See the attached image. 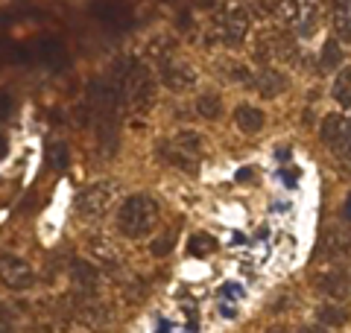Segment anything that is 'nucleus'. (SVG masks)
<instances>
[{
  "mask_svg": "<svg viewBox=\"0 0 351 333\" xmlns=\"http://www.w3.org/2000/svg\"><path fill=\"white\" fill-rule=\"evenodd\" d=\"M156 222H158V202L147 193L129 196L117 210V228H120V234L129 240L147 237Z\"/></svg>",
  "mask_w": 351,
  "mask_h": 333,
  "instance_id": "f257e3e1",
  "label": "nucleus"
},
{
  "mask_svg": "<svg viewBox=\"0 0 351 333\" xmlns=\"http://www.w3.org/2000/svg\"><path fill=\"white\" fill-rule=\"evenodd\" d=\"M114 196H117L114 182H97V184L85 187V190L80 193V199H76V210H80L82 219H97L112 208Z\"/></svg>",
  "mask_w": 351,
  "mask_h": 333,
  "instance_id": "f03ea898",
  "label": "nucleus"
},
{
  "mask_svg": "<svg viewBox=\"0 0 351 333\" xmlns=\"http://www.w3.org/2000/svg\"><path fill=\"white\" fill-rule=\"evenodd\" d=\"M158 76L164 88H170V91H191V88L196 85V73L191 64H184L182 59H176V56H170V59H161L158 62Z\"/></svg>",
  "mask_w": 351,
  "mask_h": 333,
  "instance_id": "7ed1b4c3",
  "label": "nucleus"
},
{
  "mask_svg": "<svg viewBox=\"0 0 351 333\" xmlns=\"http://www.w3.org/2000/svg\"><path fill=\"white\" fill-rule=\"evenodd\" d=\"M284 18L290 21V27L295 36L307 38L316 29V21H319V6L316 3H281Z\"/></svg>",
  "mask_w": 351,
  "mask_h": 333,
  "instance_id": "20e7f679",
  "label": "nucleus"
},
{
  "mask_svg": "<svg viewBox=\"0 0 351 333\" xmlns=\"http://www.w3.org/2000/svg\"><path fill=\"white\" fill-rule=\"evenodd\" d=\"M129 99H132V108L135 111H149V106H156V85L149 79V71L147 68H135V73L129 76Z\"/></svg>",
  "mask_w": 351,
  "mask_h": 333,
  "instance_id": "39448f33",
  "label": "nucleus"
},
{
  "mask_svg": "<svg viewBox=\"0 0 351 333\" xmlns=\"http://www.w3.org/2000/svg\"><path fill=\"white\" fill-rule=\"evenodd\" d=\"M249 24H252V15L246 12L243 6H234L223 15V27H219V38H223L228 47H237L243 44L249 36Z\"/></svg>",
  "mask_w": 351,
  "mask_h": 333,
  "instance_id": "423d86ee",
  "label": "nucleus"
},
{
  "mask_svg": "<svg viewBox=\"0 0 351 333\" xmlns=\"http://www.w3.org/2000/svg\"><path fill=\"white\" fill-rule=\"evenodd\" d=\"M313 286H316V290H319L322 295L334 298V304H339V301H343V298L348 295V275H346V269H339V266H328V269L316 272Z\"/></svg>",
  "mask_w": 351,
  "mask_h": 333,
  "instance_id": "0eeeda50",
  "label": "nucleus"
},
{
  "mask_svg": "<svg viewBox=\"0 0 351 333\" xmlns=\"http://www.w3.org/2000/svg\"><path fill=\"white\" fill-rule=\"evenodd\" d=\"M0 278H3V284L9 286V290H29L36 275H32L27 260L12 258V254H3V260H0Z\"/></svg>",
  "mask_w": 351,
  "mask_h": 333,
  "instance_id": "6e6552de",
  "label": "nucleus"
},
{
  "mask_svg": "<svg viewBox=\"0 0 351 333\" xmlns=\"http://www.w3.org/2000/svg\"><path fill=\"white\" fill-rule=\"evenodd\" d=\"M158 155H161V158L167 161L170 166H176V170H182V173H188V175L199 173V161H202V158H193V155H184L182 149H176L170 140H167V143H161V147H158Z\"/></svg>",
  "mask_w": 351,
  "mask_h": 333,
  "instance_id": "1a4fd4ad",
  "label": "nucleus"
},
{
  "mask_svg": "<svg viewBox=\"0 0 351 333\" xmlns=\"http://www.w3.org/2000/svg\"><path fill=\"white\" fill-rule=\"evenodd\" d=\"M255 85H258L261 97L272 99V97H278V94L287 91V76H284L281 71H276V68H263V71L255 76Z\"/></svg>",
  "mask_w": 351,
  "mask_h": 333,
  "instance_id": "9d476101",
  "label": "nucleus"
},
{
  "mask_svg": "<svg viewBox=\"0 0 351 333\" xmlns=\"http://www.w3.org/2000/svg\"><path fill=\"white\" fill-rule=\"evenodd\" d=\"M71 278H73L76 290H85V293H97V284H100V272H97V266L88 263V260H73Z\"/></svg>",
  "mask_w": 351,
  "mask_h": 333,
  "instance_id": "9b49d317",
  "label": "nucleus"
},
{
  "mask_svg": "<svg viewBox=\"0 0 351 333\" xmlns=\"http://www.w3.org/2000/svg\"><path fill=\"white\" fill-rule=\"evenodd\" d=\"M234 123H237V129L243 132V135H258V132L263 129V111L243 103V106H237V111H234Z\"/></svg>",
  "mask_w": 351,
  "mask_h": 333,
  "instance_id": "f8f14e48",
  "label": "nucleus"
},
{
  "mask_svg": "<svg viewBox=\"0 0 351 333\" xmlns=\"http://www.w3.org/2000/svg\"><path fill=\"white\" fill-rule=\"evenodd\" d=\"M346 123H348L346 117H339V114H328V117L322 120V126H319V138H322V140H325L334 152L339 149V143H343Z\"/></svg>",
  "mask_w": 351,
  "mask_h": 333,
  "instance_id": "ddd939ff",
  "label": "nucleus"
},
{
  "mask_svg": "<svg viewBox=\"0 0 351 333\" xmlns=\"http://www.w3.org/2000/svg\"><path fill=\"white\" fill-rule=\"evenodd\" d=\"M334 32L339 41L351 44V0H343V3L334 6Z\"/></svg>",
  "mask_w": 351,
  "mask_h": 333,
  "instance_id": "4468645a",
  "label": "nucleus"
},
{
  "mask_svg": "<svg viewBox=\"0 0 351 333\" xmlns=\"http://www.w3.org/2000/svg\"><path fill=\"white\" fill-rule=\"evenodd\" d=\"M316 316H319L322 328H343V325H348V319H351L343 304H322L319 310H316Z\"/></svg>",
  "mask_w": 351,
  "mask_h": 333,
  "instance_id": "2eb2a0df",
  "label": "nucleus"
},
{
  "mask_svg": "<svg viewBox=\"0 0 351 333\" xmlns=\"http://www.w3.org/2000/svg\"><path fill=\"white\" fill-rule=\"evenodd\" d=\"M331 94H334V99L339 103V108H351V68H343V71L337 73Z\"/></svg>",
  "mask_w": 351,
  "mask_h": 333,
  "instance_id": "dca6fc26",
  "label": "nucleus"
},
{
  "mask_svg": "<svg viewBox=\"0 0 351 333\" xmlns=\"http://www.w3.org/2000/svg\"><path fill=\"white\" fill-rule=\"evenodd\" d=\"M176 149H182L184 155H193V158H202V138L196 135V132H179L173 140Z\"/></svg>",
  "mask_w": 351,
  "mask_h": 333,
  "instance_id": "f3484780",
  "label": "nucleus"
},
{
  "mask_svg": "<svg viewBox=\"0 0 351 333\" xmlns=\"http://www.w3.org/2000/svg\"><path fill=\"white\" fill-rule=\"evenodd\" d=\"M188 251L193 254V258H205V254H211V251H217V240L211 237V234H193L191 237V243H188Z\"/></svg>",
  "mask_w": 351,
  "mask_h": 333,
  "instance_id": "a211bd4d",
  "label": "nucleus"
},
{
  "mask_svg": "<svg viewBox=\"0 0 351 333\" xmlns=\"http://www.w3.org/2000/svg\"><path fill=\"white\" fill-rule=\"evenodd\" d=\"M219 108H223V103H219V97H214V94H202L196 99V114L205 117V120H217Z\"/></svg>",
  "mask_w": 351,
  "mask_h": 333,
  "instance_id": "6ab92c4d",
  "label": "nucleus"
},
{
  "mask_svg": "<svg viewBox=\"0 0 351 333\" xmlns=\"http://www.w3.org/2000/svg\"><path fill=\"white\" fill-rule=\"evenodd\" d=\"M123 298L129 304H141L147 298V281L144 278H129L123 284Z\"/></svg>",
  "mask_w": 351,
  "mask_h": 333,
  "instance_id": "aec40b11",
  "label": "nucleus"
},
{
  "mask_svg": "<svg viewBox=\"0 0 351 333\" xmlns=\"http://www.w3.org/2000/svg\"><path fill=\"white\" fill-rule=\"evenodd\" d=\"M68 147L64 143H50L47 147V164L53 166V170H64L68 166Z\"/></svg>",
  "mask_w": 351,
  "mask_h": 333,
  "instance_id": "412c9836",
  "label": "nucleus"
},
{
  "mask_svg": "<svg viewBox=\"0 0 351 333\" xmlns=\"http://www.w3.org/2000/svg\"><path fill=\"white\" fill-rule=\"evenodd\" d=\"M337 64H339V44L337 38H328L322 47V71H331Z\"/></svg>",
  "mask_w": 351,
  "mask_h": 333,
  "instance_id": "4be33fe9",
  "label": "nucleus"
},
{
  "mask_svg": "<svg viewBox=\"0 0 351 333\" xmlns=\"http://www.w3.org/2000/svg\"><path fill=\"white\" fill-rule=\"evenodd\" d=\"M337 240H339L337 231H331V234H325V237H322V243H319V249H316V254H319V258H331V254H337L339 249H343V243H337Z\"/></svg>",
  "mask_w": 351,
  "mask_h": 333,
  "instance_id": "5701e85b",
  "label": "nucleus"
},
{
  "mask_svg": "<svg viewBox=\"0 0 351 333\" xmlns=\"http://www.w3.org/2000/svg\"><path fill=\"white\" fill-rule=\"evenodd\" d=\"M149 251H152V258H167V254L173 251V234H161L158 240H152Z\"/></svg>",
  "mask_w": 351,
  "mask_h": 333,
  "instance_id": "b1692460",
  "label": "nucleus"
},
{
  "mask_svg": "<svg viewBox=\"0 0 351 333\" xmlns=\"http://www.w3.org/2000/svg\"><path fill=\"white\" fill-rule=\"evenodd\" d=\"M223 295L237 298V295H240V286H237V284H226V286H223Z\"/></svg>",
  "mask_w": 351,
  "mask_h": 333,
  "instance_id": "393cba45",
  "label": "nucleus"
},
{
  "mask_svg": "<svg viewBox=\"0 0 351 333\" xmlns=\"http://www.w3.org/2000/svg\"><path fill=\"white\" fill-rule=\"evenodd\" d=\"M252 166H243V170H237V182H252Z\"/></svg>",
  "mask_w": 351,
  "mask_h": 333,
  "instance_id": "a878e982",
  "label": "nucleus"
},
{
  "mask_svg": "<svg viewBox=\"0 0 351 333\" xmlns=\"http://www.w3.org/2000/svg\"><path fill=\"white\" fill-rule=\"evenodd\" d=\"M3 333H15L12 325H9V307H3Z\"/></svg>",
  "mask_w": 351,
  "mask_h": 333,
  "instance_id": "bb28decb",
  "label": "nucleus"
},
{
  "mask_svg": "<svg viewBox=\"0 0 351 333\" xmlns=\"http://www.w3.org/2000/svg\"><path fill=\"white\" fill-rule=\"evenodd\" d=\"M302 333H328V328H322V325H319V328H316V325H311V328H304Z\"/></svg>",
  "mask_w": 351,
  "mask_h": 333,
  "instance_id": "cd10ccee",
  "label": "nucleus"
},
{
  "mask_svg": "<svg viewBox=\"0 0 351 333\" xmlns=\"http://www.w3.org/2000/svg\"><path fill=\"white\" fill-rule=\"evenodd\" d=\"M267 333H287V330H284V328H269Z\"/></svg>",
  "mask_w": 351,
  "mask_h": 333,
  "instance_id": "c85d7f7f",
  "label": "nucleus"
},
{
  "mask_svg": "<svg viewBox=\"0 0 351 333\" xmlns=\"http://www.w3.org/2000/svg\"><path fill=\"white\" fill-rule=\"evenodd\" d=\"M346 217H351V199H348V205H346Z\"/></svg>",
  "mask_w": 351,
  "mask_h": 333,
  "instance_id": "c756f323",
  "label": "nucleus"
}]
</instances>
